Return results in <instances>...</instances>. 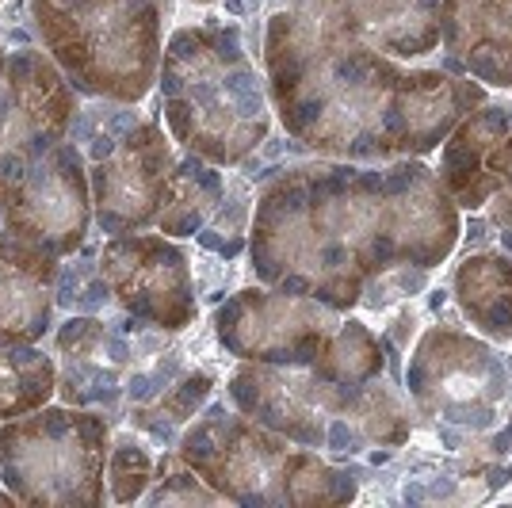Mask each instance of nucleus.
I'll list each match as a JSON object with an SVG mask.
<instances>
[{
    "label": "nucleus",
    "instance_id": "obj_12",
    "mask_svg": "<svg viewBox=\"0 0 512 508\" xmlns=\"http://www.w3.org/2000/svg\"><path fill=\"white\" fill-rule=\"evenodd\" d=\"M142 123V115L134 107L119 104V100H88V104L77 107L73 115V127H69V138L81 146L85 161H100L111 149L119 146V138Z\"/></svg>",
    "mask_w": 512,
    "mask_h": 508
},
{
    "label": "nucleus",
    "instance_id": "obj_7",
    "mask_svg": "<svg viewBox=\"0 0 512 508\" xmlns=\"http://www.w3.org/2000/svg\"><path fill=\"white\" fill-rule=\"evenodd\" d=\"M100 272L111 287V298L134 318L161 321L169 329L192 318L184 256L165 241L119 233L100 249Z\"/></svg>",
    "mask_w": 512,
    "mask_h": 508
},
{
    "label": "nucleus",
    "instance_id": "obj_14",
    "mask_svg": "<svg viewBox=\"0 0 512 508\" xmlns=\"http://www.w3.org/2000/svg\"><path fill=\"white\" fill-rule=\"evenodd\" d=\"M150 482V451L134 436H119L107 451V486L111 501H134Z\"/></svg>",
    "mask_w": 512,
    "mask_h": 508
},
{
    "label": "nucleus",
    "instance_id": "obj_18",
    "mask_svg": "<svg viewBox=\"0 0 512 508\" xmlns=\"http://www.w3.org/2000/svg\"><path fill=\"white\" fill-rule=\"evenodd\" d=\"M440 440H444V447H448V451H455V447H459V436H455L451 428H440Z\"/></svg>",
    "mask_w": 512,
    "mask_h": 508
},
{
    "label": "nucleus",
    "instance_id": "obj_10",
    "mask_svg": "<svg viewBox=\"0 0 512 508\" xmlns=\"http://www.w3.org/2000/svg\"><path fill=\"white\" fill-rule=\"evenodd\" d=\"M58 394V363L39 344L0 340V424L43 409Z\"/></svg>",
    "mask_w": 512,
    "mask_h": 508
},
{
    "label": "nucleus",
    "instance_id": "obj_4",
    "mask_svg": "<svg viewBox=\"0 0 512 508\" xmlns=\"http://www.w3.org/2000/svg\"><path fill=\"white\" fill-rule=\"evenodd\" d=\"M81 92L46 50L0 43V191L35 157L69 138Z\"/></svg>",
    "mask_w": 512,
    "mask_h": 508
},
{
    "label": "nucleus",
    "instance_id": "obj_13",
    "mask_svg": "<svg viewBox=\"0 0 512 508\" xmlns=\"http://www.w3.org/2000/svg\"><path fill=\"white\" fill-rule=\"evenodd\" d=\"M176 180L188 188V195L161 214V230L172 233V237H188V233L199 230L207 211L222 199V176L207 165H199V161H184Z\"/></svg>",
    "mask_w": 512,
    "mask_h": 508
},
{
    "label": "nucleus",
    "instance_id": "obj_1",
    "mask_svg": "<svg viewBox=\"0 0 512 508\" xmlns=\"http://www.w3.org/2000/svg\"><path fill=\"white\" fill-rule=\"evenodd\" d=\"M165 115L192 149L237 161L268 127L264 92L245 62L237 27L180 31L165 54Z\"/></svg>",
    "mask_w": 512,
    "mask_h": 508
},
{
    "label": "nucleus",
    "instance_id": "obj_16",
    "mask_svg": "<svg viewBox=\"0 0 512 508\" xmlns=\"http://www.w3.org/2000/svg\"><path fill=\"white\" fill-rule=\"evenodd\" d=\"M150 505H192V501H211V493H203V489L195 486V478L188 474H169L165 478V470H161V486L153 489L150 497H146Z\"/></svg>",
    "mask_w": 512,
    "mask_h": 508
},
{
    "label": "nucleus",
    "instance_id": "obj_21",
    "mask_svg": "<svg viewBox=\"0 0 512 508\" xmlns=\"http://www.w3.org/2000/svg\"><path fill=\"white\" fill-rule=\"evenodd\" d=\"M371 463L379 466V463H390V451H375V455H371Z\"/></svg>",
    "mask_w": 512,
    "mask_h": 508
},
{
    "label": "nucleus",
    "instance_id": "obj_6",
    "mask_svg": "<svg viewBox=\"0 0 512 508\" xmlns=\"http://www.w3.org/2000/svg\"><path fill=\"white\" fill-rule=\"evenodd\" d=\"M92 211L107 237L142 230L153 222L169 191V149L150 123H138L119 138L107 157L88 165Z\"/></svg>",
    "mask_w": 512,
    "mask_h": 508
},
{
    "label": "nucleus",
    "instance_id": "obj_11",
    "mask_svg": "<svg viewBox=\"0 0 512 508\" xmlns=\"http://www.w3.org/2000/svg\"><path fill=\"white\" fill-rule=\"evenodd\" d=\"M54 302L69 310V314H104L111 302V287H107L104 272H100V253L96 245H81L73 256H65L54 279Z\"/></svg>",
    "mask_w": 512,
    "mask_h": 508
},
{
    "label": "nucleus",
    "instance_id": "obj_22",
    "mask_svg": "<svg viewBox=\"0 0 512 508\" xmlns=\"http://www.w3.org/2000/svg\"><path fill=\"white\" fill-rule=\"evenodd\" d=\"M245 4H249V12H256V8H260V0H245Z\"/></svg>",
    "mask_w": 512,
    "mask_h": 508
},
{
    "label": "nucleus",
    "instance_id": "obj_19",
    "mask_svg": "<svg viewBox=\"0 0 512 508\" xmlns=\"http://www.w3.org/2000/svg\"><path fill=\"white\" fill-rule=\"evenodd\" d=\"M226 12H230V16H241V12H245V4H241V0H226Z\"/></svg>",
    "mask_w": 512,
    "mask_h": 508
},
{
    "label": "nucleus",
    "instance_id": "obj_17",
    "mask_svg": "<svg viewBox=\"0 0 512 508\" xmlns=\"http://www.w3.org/2000/svg\"><path fill=\"white\" fill-rule=\"evenodd\" d=\"M425 497H428V489L421 486V482H409V486H406V501H409V505H421Z\"/></svg>",
    "mask_w": 512,
    "mask_h": 508
},
{
    "label": "nucleus",
    "instance_id": "obj_20",
    "mask_svg": "<svg viewBox=\"0 0 512 508\" xmlns=\"http://www.w3.org/2000/svg\"><path fill=\"white\" fill-rule=\"evenodd\" d=\"M493 447H497V451H509V432H505V436H497V440H493Z\"/></svg>",
    "mask_w": 512,
    "mask_h": 508
},
{
    "label": "nucleus",
    "instance_id": "obj_15",
    "mask_svg": "<svg viewBox=\"0 0 512 508\" xmlns=\"http://www.w3.org/2000/svg\"><path fill=\"white\" fill-rule=\"evenodd\" d=\"M207 390H211V379H207V375H184L176 390H169L165 398H157V409H153V413L150 409H142L146 417H161V421H138V424H142L146 432H153L157 440L169 444L172 428L184 424L188 417H195V409H199V402L207 398Z\"/></svg>",
    "mask_w": 512,
    "mask_h": 508
},
{
    "label": "nucleus",
    "instance_id": "obj_2",
    "mask_svg": "<svg viewBox=\"0 0 512 508\" xmlns=\"http://www.w3.org/2000/svg\"><path fill=\"white\" fill-rule=\"evenodd\" d=\"M39 43L88 100L134 104L157 62L153 0H31Z\"/></svg>",
    "mask_w": 512,
    "mask_h": 508
},
{
    "label": "nucleus",
    "instance_id": "obj_5",
    "mask_svg": "<svg viewBox=\"0 0 512 508\" xmlns=\"http://www.w3.org/2000/svg\"><path fill=\"white\" fill-rule=\"evenodd\" d=\"M92 222L88 161L73 138L46 149L0 191V230L39 245L50 256H73Z\"/></svg>",
    "mask_w": 512,
    "mask_h": 508
},
{
    "label": "nucleus",
    "instance_id": "obj_3",
    "mask_svg": "<svg viewBox=\"0 0 512 508\" xmlns=\"http://www.w3.org/2000/svg\"><path fill=\"white\" fill-rule=\"evenodd\" d=\"M107 421L81 405H43L0 424V482L20 505H100Z\"/></svg>",
    "mask_w": 512,
    "mask_h": 508
},
{
    "label": "nucleus",
    "instance_id": "obj_9",
    "mask_svg": "<svg viewBox=\"0 0 512 508\" xmlns=\"http://www.w3.org/2000/svg\"><path fill=\"white\" fill-rule=\"evenodd\" d=\"M58 268V256L0 230V340L35 344L50 333Z\"/></svg>",
    "mask_w": 512,
    "mask_h": 508
},
{
    "label": "nucleus",
    "instance_id": "obj_8",
    "mask_svg": "<svg viewBox=\"0 0 512 508\" xmlns=\"http://www.w3.org/2000/svg\"><path fill=\"white\" fill-rule=\"evenodd\" d=\"M58 348V398L81 409H115L127 394V371L138 348L123 325H107L96 314H69L54 333Z\"/></svg>",
    "mask_w": 512,
    "mask_h": 508
}]
</instances>
